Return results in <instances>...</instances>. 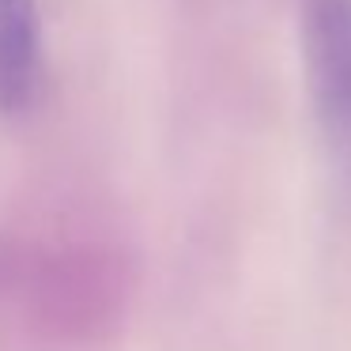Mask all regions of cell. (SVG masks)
Here are the masks:
<instances>
[{
	"mask_svg": "<svg viewBox=\"0 0 351 351\" xmlns=\"http://www.w3.org/2000/svg\"><path fill=\"white\" fill-rule=\"evenodd\" d=\"M298 49L321 147L351 185V0H302Z\"/></svg>",
	"mask_w": 351,
	"mask_h": 351,
	"instance_id": "6da1fadb",
	"label": "cell"
},
{
	"mask_svg": "<svg viewBox=\"0 0 351 351\" xmlns=\"http://www.w3.org/2000/svg\"><path fill=\"white\" fill-rule=\"evenodd\" d=\"M42 16L38 0H0V117L31 114L42 91Z\"/></svg>",
	"mask_w": 351,
	"mask_h": 351,
	"instance_id": "7a4b0ae2",
	"label": "cell"
}]
</instances>
